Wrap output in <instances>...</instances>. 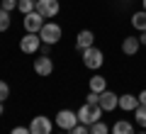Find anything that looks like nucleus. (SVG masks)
<instances>
[{
    "instance_id": "nucleus-26",
    "label": "nucleus",
    "mask_w": 146,
    "mask_h": 134,
    "mask_svg": "<svg viewBox=\"0 0 146 134\" xmlns=\"http://www.w3.org/2000/svg\"><path fill=\"white\" fill-rule=\"evenodd\" d=\"M51 47H54V44H42V49H39V54H44V56H49V54H51Z\"/></svg>"
},
{
    "instance_id": "nucleus-24",
    "label": "nucleus",
    "mask_w": 146,
    "mask_h": 134,
    "mask_svg": "<svg viewBox=\"0 0 146 134\" xmlns=\"http://www.w3.org/2000/svg\"><path fill=\"white\" fill-rule=\"evenodd\" d=\"M85 103H95V105H98V103H100V95H98V93H88Z\"/></svg>"
},
{
    "instance_id": "nucleus-14",
    "label": "nucleus",
    "mask_w": 146,
    "mask_h": 134,
    "mask_svg": "<svg viewBox=\"0 0 146 134\" xmlns=\"http://www.w3.org/2000/svg\"><path fill=\"white\" fill-rule=\"evenodd\" d=\"M88 88H90V93H105L107 90V81H105L100 73H95V76H90V81H88Z\"/></svg>"
},
{
    "instance_id": "nucleus-4",
    "label": "nucleus",
    "mask_w": 146,
    "mask_h": 134,
    "mask_svg": "<svg viewBox=\"0 0 146 134\" xmlns=\"http://www.w3.org/2000/svg\"><path fill=\"white\" fill-rule=\"evenodd\" d=\"M39 37H42L44 44H56V41L63 37V29H61V25H58V22H44Z\"/></svg>"
},
{
    "instance_id": "nucleus-28",
    "label": "nucleus",
    "mask_w": 146,
    "mask_h": 134,
    "mask_svg": "<svg viewBox=\"0 0 146 134\" xmlns=\"http://www.w3.org/2000/svg\"><path fill=\"white\" fill-rule=\"evenodd\" d=\"M139 41H141V47H146V32H141V37H139Z\"/></svg>"
},
{
    "instance_id": "nucleus-18",
    "label": "nucleus",
    "mask_w": 146,
    "mask_h": 134,
    "mask_svg": "<svg viewBox=\"0 0 146 134\" xmlns=\"http://www.w3.org/2000/svg\"><path fill=\"white\" fill-rule=\"evenodd\" d=\"M134 122L139 124L141 129H146V105H139V107L134 110Z\"/></svg>"
},
{
    "instance_id": "nucleus-22",
    "label": "nucleus",
    "mask_w": 146,
    "mask_h": 134,
    "mask_svg": "<svg viewBox=\"0 0 146 134\" xmlns=\"http://www.w3.org/2000/svg\"><path fill=\"white\" fill-rule=\"evenodd\" d=\"M7 98H10V85L5 81H0V103H5Z\"/></svg>"
},
{
    "instance_id": "nucleus-5",
    "label": "nucleus",
    "mask_w": 146,
    "mask_h": 134,
    "mask_svg": "<svg viewBox=\"0 0 146 134\" xmlns=\"http://www.w3.org/2000/svg\"><path fill=\"white\" fill-rule=\"evenodd\" d=\"M42 37L39 34H32V32H25V37L20 39V49L22 54H39V49H42Z\"/></svg>"
},
{
    "instance_id": "nucleus-25",
    "label": "nucleus",
    "mask_w": 146,
    "mask_h": 134,
    "mask_svg": "<svg viewBox=\"0 0 146 134\" xmlns=\"http://www.w3.org/2000/svg\"><path fill=\"white\" fill-rule=\"evenodd\" d=\"M10 134H32V132H29V127H15Z\"/></svg>"
},
{
    "instance_id": "nucleus-3",
    "label": "nucleus",
    "mask_w": 146,
    "mask_h": 134,
    "mask_svg": "<svg viewBox=\"0 0 146 134\" xmlns=\"http://www.w3.org/2000/svg\"><path fill=\"white\" fill-rule=\"evenodd\" d=\"M102 63H105V54H102V49L90 47V49H85V51H83V66H85V68H90V71H98V68H102Z\"/></svg>"
},
{
    "instance_id": "nucleus-2",
    "label": "nucleus",
    "mask_w": 146,
    "mask_h": 134,
    "mask_svg": "<svg viewBox=\"0 0 146 134\" xmlns=\"http://www.w3.org/2000/svg\"><path fill=\"white\" fill-rule=\"evenodd\" d=\"M54 124H56L61 132H71L76 124H78V112H73V110L63 107L56 112V117H54Z\"/></svg>"
},
{
    "instance_id": "nucleus-17",
    "label": "nucleus",
    "mask_w": 146,
    "mask_h": 134,
    "mask_svg": "<svg viewBox=\"0 0 146 134\" xmlns=\"http://www.w3.org/2000/svg\"><path fill=\"white\" fill-rule=\"evenodd\" d=\"M17 10H20L22 15H29V12L36 10V0H20V3H17Z\"/></svg>"
},
{
    "instance_id": "nucleus-29",
    "label": "nucleus",
    "mask_w": 146,
    "mask_h": 134,
    "mask_svg": "<svg viewBox=\"0 0 146 134\" xmlns=\"http://www.w3.org/2000/svg\"><path fill=\"white\" fill-rule=\"evenodd\" d=\"M3 112H5V105H3V103H0V117H3Z\"/></svg>"
},
{
    "instance_id": "nucleus-11",
    "label": "nucleus",
    "mask_w": 146,
    "mask_h": 134,
    "mask_svg": "<svg viewBox=\"0 0 146 134\" xmlns=\"http://www.w3.org/2000/svg\"><path fill=\"white\" fill-rule=\"evenodd\" d=\"M95 47V34L90 29H80L78 34H76V49L78 51H85V49Z\"/></svg>"
},
{
    "instance_id": "nucleus-15",
    "label": "nucleus",
    "mask_w": 146,
    "mask_h": 134,
    "mask_svg": "<svg viewBox=\"0 0 146 134\" xmlns=\"http://www.w3.org/2000/svg\"><path fill=\"white\" fill-rule=\"evenodd\" d=\"M110 134H136L134 132V124L127 122V119H117L112 127H110Z\"/></svg>"
},
{
    "instance_id": "nucleus-6",
    "label": "nucleus",
    "mask_w": 146,
    "mask_h": 134,
    "mask_svg": "<svg viewBox=\"0 0 146 134\" xmlns=\"http://www.w3.org/2000/svg\"><path fill=\"white\" fill-rule=\"evenodd\" d=\"M54 129V122L46 117V115H36V117H32L29 122V132L32 134H51Z\"/></svg>"
},
{
    "instance_id": "nucleus-8",
    "label": "nucleus",
    "mask_w": 146,
    "mask_h": 134,
    "mask_svg": "<svg viewBox=\"0 0 146 134\" xmlns=\"http://www.w3.org/2000/svg\"><path fill=\"white\" fill-rule=\"evenodd\" d=\"M34 73H36L39 78L51 76V73H54V61H51V56H44V54H39V56L34 59Z\"/></svg>"
},
{
    "instance_id": "nucleus-1",
    "label": "nucleus",
    "mask_w": 146,
    "mask_h": 134,
    "mask_svg": "<svg viewBox=\"0 0 146 134\" xmlns=\"http://www.w3.org/2000/svg\"><path fill=\"white\" fill-rule=\"evenodd\" d=\"M76 112H78V122H80V124H88V127L102 119V107H100V105H95V103L80 105Z\"/></svg>"
},
{
    "instance_id": "nucleus-9",
    "label": "nucleus",
    "mask_w": 146,
    "mask_h": 134,
    "mask_svg": "<svg viewBox=\"0 0 146 134\" xmlns=\"http://www.w3.org/2000/svg\"><path fill=\"white\" fill-rule=\"evenodd\" d=\"M100 107H102V112H112V110L119 107V95L115 93V90H105V93H100Z\"/></svg>"
},
{
    "instance_id": "nucleus-23",
    "label": "nucleus",
    "mask_w": 146,
    "mask_h": 134,
    "mask_svg": "<svg viewBox=\"0 0 146 134\" xmlns=\"http://www.w3.org/2000/svg\"><path fill=\"white\" fill-rule=\"evenodd\" d=\"M68 134H90V127H88V124H80V122H78Z\"/></svg>"
},
{
    "instance_id": "nucleus-19",
    "label": "nucleus",
    "mask_w": 146,
    "mask_h": 134,
    "mask_svg": "<svg viewBox=\"0 0 146 134\" xmlns=\"http://www.w3.org/2000/svg\"><path fill=\"white\" fill-rule=\"evenodd\" d=\"M90 134H110V127L100 119V122H95V124H90Z\"/></svg>"
},
{
    "instance_id": "nucleus-16",
    "label": "nucleus",
    "mask_w": 146,
    "mask_h": 134,
    "mask_svg": "<svg viewBox=\"0 0 146 134\" xmlns=\"http://www.w3.org/2000/svg\"><path fill=\"white\" fill-rule=\"evenodd\" d=\"M131 27L136 32H146V10H139L131 15Z\"/></svg>"
},
{
    "instance_id": "nucleus-27",
    "label": "nucleus",
    "mask_w": 146,
    "mask_h": 134,
    "mask_svg": "<svg viewBox=\"0 0 146 134\" xmlns=\"http://www.w3.org/2000/svg\"><path fill=\"white\" fill-rule=\"evenodd\" d=\"M136 98H139V105H146V90H141Z\"/></svg>"
},
{
    "instance_id": "nucleus-20",
    "label": "nucleus",
    "mask_w": 146,
    "mask_h": 134,
    "mask_svg": "<svg viewBox=\"0 0 146 134\" xmlns=\"http://www.w3.org/2000/svg\"><path fill=\"white\" fill-rule=\"evenodd\" d=\"M10 29V12L0 10V32H7Z\"/></svg>"
},
{
    "instance_id": "nucleus-31",
    "label": "nucleus",
    "mask_w": 146,
    "mask_h": 134,
    "mask_svg": "<svg viewBox=\"0 0 146 134\" xmlns=\"http://www.w3.org/2000/svg\"><path fill=\"white\" fill-rule=\"evenodd\" d=\"M136 134H146V129H144V132H136Z\"/></svg>"
},
{
    "instance_id": "nucleus-21",
    "label": "nucleus",
    "mask_w": 146,
    "mask_h": 134,
    "mask_svg": "<svg viewBox=\"0 0 146 134\" xmlns=\"http://www.w3.org/2000/svg\"><path fill=\"white\" fill-rule=\"evenodd\" d=\"M17 3H20V0H0V10L12 12V10H17Z\"/></svg>"
},
{
    "instance_id": "nucleus-12",
    "label": "nucleus",
    "mask_w": 146,
    "mask_h": 134,
    "mask_svg": "<svg viewBox=\"0 0 146 134\" xmlns=\"http://www.w3.org/2000/svg\"><path fill=\"white\" fill-rule=\"evenodd\" d=\"M139 49H141L139 37H124V39H122V54H127V56H134Z\"/></svg>"
},
{
    "instance_id": "nucleus-7",
    "label": "nucleus",
    "mask_w": 146,
    "mask_h": 134,
    "mask_svg": "<svg viewBox=\"0 0 146 134\" xmlns=\"http://www.w3.org/2000/svg\"><path fill=\"white\" fill-rule=\"evenodd\" d=\"M58 10H61V3H58V0H36V12H39L44 20L56 17Z\"/></svg>"
},
{
    "instance_id": "nucleus-10",
    "label": "nucleus",
    "mask_w": 146,
    "mask_h": 134,
    "mask_svg": "<svg viewBox=\"0 0 146 134\" xmlns=\"http://www.w3.org/2000/svg\"><path fill=\"white\" fill-rule=\"evenodd\" d=\"M22 25H25V32H32V34H39L44 27V17L39 15V12H29V15H25V20H22Z\"/></svg>"
},
{
    "instance_id": "nucleus-13",
    "label": "nucleus",
    "mask_w": 146,
    "mask_h": 134,
    "mask_svg": "<svg viewBox=\"0 0 146 134\" xmlns=\"http://www.w3.org/2000/svg\"><path fill=\"white\" fill-rule=\"evenodd\" d=\"M119 107L124 110V112H134L136 107H139V98L131 93H122L119 95Z\"/></svg>"
},
{
    "instance_id": "nucleus-30",
    "label": "nucleus",
    "mask_w": 146,
    "mask_h": 134,
    "mask_svg": "<svg viewBox=\"0 0 146 134\" xmlns=\"http://www.w3.org/2000/svg\"><path fill=\"white\" fill-rule=\"evenodd\" d=\"M141 10H146V0H141Z\"/></svg>"
}]
</instances>
